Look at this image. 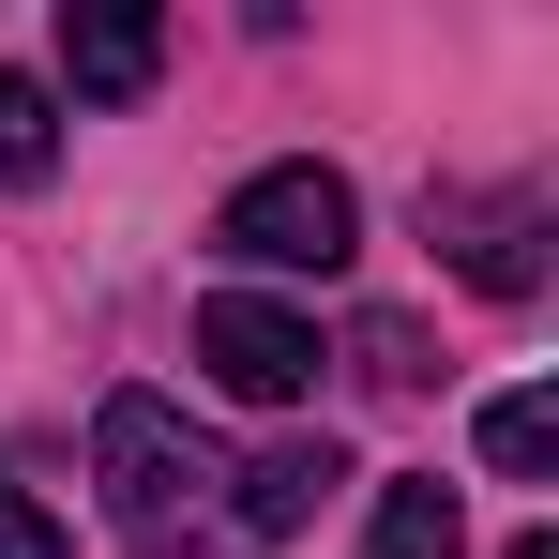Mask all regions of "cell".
<instances>
[{
  "mask_svg": "<svg viewBox=\"0 0 559 559\" xmlns=\"http://www.w3.org/2000/svg\"><path fill=\"white\" fill-rule=\"evenodd\" d=\"M61 76H76V106H136L167 76V31L136 0H61Z\"/></svg>",
  "mask_w": 559,
  "mask_h": 559,
  "instance_id": "obj_5",
  "label": "cell"
},
{
  "mask_svg": "<svg viewBox=\"0 0 559 559\" xmlns=\"http://www.w3.org/2000/svg\"><path fill=\"white\" fill-rule=\"evenodd\" d=\"M364 559H468L454 484H439V468H393V484H378V514H364Z\"/></svg>",
  "mask_w": 559,
  "mask_h": 559,
  "instance_id": "obj_7",
  "label": "cell"
},
{
  "mask_svg": "<svg viewBox=\"0 0 559 559\" xmlns=\"http://www.w3.org/2000/svg\"><path fill=\"white\" fill-rule=\"evenodd\" d=\"M212 242L242 258V273H348V242H364V197H348V167H258V182L212 212Z\"/></svg>",
  "mask_w": 559,
  "mask_h": 559,
  "instance_id": "obj_2",
  "label": "cell"
},
{
  "mask_svg": "<svg viewBox=\"0 0 559 559\" xmlns=\"http://www.w3.org/2000/svg\"><path fill=\"white\" fill-rule=\"evenodd\" d=\"M92 468H106V530H121L136 559H242L227 454L197 439L167 393H106L92 408Z\"/></svg>",
  "mask_w": 559,
  "mask_h": 559,
  "instance_id": "obj_1",
  "label": "cell"
},
{
  "mask_svg": "<svg viewBox=\"0 0 559 559\" xmlns=\"http://www.w3.org/2000/svg\"><path fill=\"white\" fill-rule=\"evenodd\" d=\"M424 242H439L484 302H530V287H545V182H439L424 197Z\"/></svg>",
  "mask_w": 559,
  "mask_h": 559,
  "instance_id": "obj_4",
  "label": "cell"
},
{
  "mask_svg": "<svg viewBox=\"0 0 559 559\" xmlns=\"http://www.w3.org/2000/svg\"><path fill=\"white\" fill-rule=\"evenodd\" d=\"M484 468L499 484H545L559 468V393H484Z\"/></svg>",
  "mask_w": 559,
  "mask_h": 559,
  "instance_id": "obj_8",
  "label": "cell"
},
{
  "mask_svg": "<svg viewBox=\"0 0 559 559\" xmlns=\"http://www.w3.org/2000/svg\"><path fill=\"white\" fill-rule=\"evenodd\" d=\"M0 559H61V514H46L15 468H0Z\"/></svg>",
  "mask_w": 559,
  "mask_h": 559,
  "instance_id": "obj_10",
  "label": "cell"
},
{
  "mask_svg": "<svg viewBox=\"0 0 559 559\" xmlns=\"http://www.w3.org/2000/svg\"><path fill=\"white\" fill-rule=\"evenodd\" d=\"M197 378L242 393V408H302L318 393V318L273 302V287H212L197 302Z\"/></svg>",
  "mask_w": 559,
  "mask_h": 559,
  "instance_id": "obj_3",
  "label": "cell"
},
{
  "mask_svg": "<svg viewBox=\"0 0 559 559\" xmlns=\"http://www.w3.org/2000/svg\"><path fill=\"white\" fill-rule=\"evenodd\" d=\"M348 484V454L333 439H273L258 468H227V514H242V559L258 545H287V530H318V499Z\"/></svg>",
  "mask_w": 559,
  "mask_h": 559,
  "instance_id": "obj_6",
  "label": "cell"
},
{
  "mask_svg": "<svg viewBox=\"0 0 559 559\" xmlns=\"http://www.w3.org/2000/svg\"><path fill=\"white\" fill-rule=\"evenodd\" d=\"M46 167H61V106H46V76L0 61V182H46Z\"/></svg>",
  "mask_w": 559,
  "mask_h": 559,
  "instance_id": "obj_9",
  "label": "cell"
},
{
  "mask_svg": "<svg viewBox=\"0 0 559 559\" xmlns=\"http://www.w3.org/2000/svg\"><path fill=\"white\" fill-rule=\"evenodd\" d=\"M499 559H559V545H545V530H514V545H499Z\"/></svg>",
  "mask_w": 559,
  "mask_h": 559,
  "instance_id": "obj_11",
  "label": "cell"
}]
</instances>
